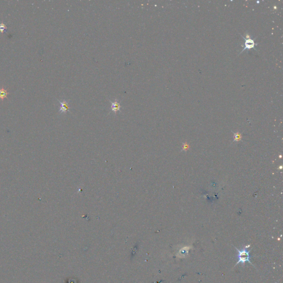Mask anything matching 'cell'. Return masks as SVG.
Masks as SVG:
<instances>
[{
  "label": "cell",
  "instance_id": "obj_6",
  "mask_svg": "<svg viewBox=\"0 0 283 283\" xmlns=\"http://www.w3.org/2000/svg\"><path fill=\"white\" fill-rule=\"evenodd\" d=\"M138 244H136L134 248H133V251H132V253H131V258L132 259L136 255V253H137V251H138Z\"/></svg>",
  "mask_w": 283,
  "mask_h": 283
},
{
  "label": "cell",
  "instance_id": "obj_3",
  "mask_svg": "<svg viewBox=\"0 0 283 283\" xmlns=\"http://www.w3.org/2000/svg\"><path fill=\"white\" fill-rule=\"evenodd\" d=\"M60 104V107L59 109V113H65L67 111H68L69 110V103L68 102L66 101L65 100H58Z\"/></svg>",
  "mask_w": 283,
  "mask_h": 283
},
{
  "label": "cell",
  "instance_id": "obj_8",
  "mask_svg": "<svg viewBox=\"0 0 283 283\" xmlns=\"http://www.w3.org/2000/svg\"><path fill=\"white\" fill-rule=\"evenodd\" d=\"M188 251L189 248H183V249H181L180 251L179 252V254H180V256H185L188 253Z\"/></svg>",
  "mask_w": 283,
  "mask_h": 283
},
{
  "label": "cell",
  "instance_id": "obj_4",
  "mask_svg": "<svg viewBox=\"0 0 283 283\" xmlns=\"http://www.w3.org/2000/svg\"><path fill=\"white\" fill-rule=\"evenodd\" d=\"M111 108L112 111L115 113H117L121 109V105L117 100H115L114 101H111Z\"/></svg>",
  "mask_w": 283,
  "mask_h": 283
},
{
  "label": "cell",
  "instance_id": "obj_5",
  "mask_svg": "<svg viewBox=\"0 0 283 283\" xmlns=\"http://www.w3.org/2000/svg\"><path fill=\"white\" fill-rule=\"evenodd\" d=\"M8 92L4 89L3 87L0 89V99L2 101H3L5 98H7V96L8 95Z\"/></svg>",
  "mask_w": 283,
  "mask_h": 283
},
{
  "label": "cell",
  "instance_id": "obj_7",
  "mask_svg": "<svg viewBox=\"0 0 283 283\" xmlns=\"http://www.w3.org/2000/svg\"><path fill=\"white\" fill-rule=\"evenodd\" d=\"M7 29V26L6 25L3 23V22L0 23V32L2 33H3Z\"/></svg>",
  "mask_w": 283,
  "mask_h": 283
},
{
  "label": "cell",
  "instance_id": "obj_2",
  "mask_svg": "<svg viewBox=\"0 0 283 283\" xmlns=\"http://www.w3.org/2000/svg\"><path fill=\"white\" fill-rule=\"evenodd\" d=\"M241 37L245 39V47L244 49H243V50L241 51V53H242L246 49L249 50L252 48H255L256 44L255 42V39H251L250 36L248 33L246 34V38L243 37L242 36H241Z\"/></svg>",
  "mask_w": 283,
  "mask_h": 283
},
{
  "label": "cell",
  "instance_id": "obj_1",
  "mask_svg": "<svg viewBox=\"0 0 283 283\" xmlns=\"http://www.w3.org/2000/svg\"><path fill=\"white\" fill-rule=\"evenodd\" d=\"M249 247H250V245L246 246L245 247V248L242 249V250H239L237 248L235 247L238 252V261L236 265L239 263H241L243 264H245L246 262H249V263L253 265L252 263L250 261V256H249L250 251H248V248Z\"/></svg>",
  "mask_w": 283,
  "mask_h": 283
}]
</instances>
